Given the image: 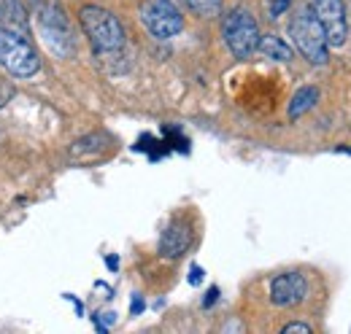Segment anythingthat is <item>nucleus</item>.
<instances>
[{
  "instance_id": "nucleus-1",
  "label": "nucleus",
  "mask_w": 351,
  "mask_h": 334,
  "mask_svg": "<svg viewBox=\"0 0 351 334\" xmlns=\"http://www.w3.org/2000/svg\"><path fill=\"white\" fill-rule=\"evenodd\" d=\"M79 22L97 54H108L125 46V27L111 11L100 5H84L79 11Z\"/></svg>"
},
{
  "instance_id": "nucleus-2",
  "label": "nucleus",
  "mask_w": 351,
  "mask_h": 334,
  "mask_svg": "<svg viewBox=\"0 0 351 334\" xmlns=\"http://www.w3.org/2000/svg\"><path fill=\"white\" fill-rule=\"evenodd\" d=\"M289 36H292V43L298 46V51L306 57L308 62H313V65H324L327 62V38H324V30H322V25H319V19H316V14L311 11V5L308 8H300L295 16H292V22H289Z\"/></svg>"
},
{
  "instance_id": "nucleus-3",
  "label": "nucleus",
  "mask_w": 351,
  "mask_h": 334,
  "mask_svg": "<svg viewBox=\"0 0 351 334\" xmlns=\"http://www.w3.org/2000/svg\"><path fill=\"white\" fill-rule=\"evenodd\" d=\"M0 62L16 79H30L41 70V57L30 46L27 36L0 27Z\"/></svg>"
},
{
  "instance_id": "nucleus-4",
  "label": "nucleus",
  "mask_w": 351,
  "mask_h": 334,
  "mask_svg": "<svg viewBox=\"0 0 351 334\" xmlns=\"http://www.w3.org/2000/svg\"><path fill=\"white\" fill-rule=\"evenodd\" d=\"M221 36H224V43L227 49L246 60L257 51V43H260V25L257 19L246 11V8H232L230 14H224L221 19Z\"/></svg>"
},
{
  "instance_id": "nucleus-5",
  "label": "nucleus",
  "mask_w": 351,
  "mask_h": 334,
  "mask_svg": "<svg viewBox=\"0 0 351 334\" xmlns=\"http://www.w3.org/2000/svg\"><path fill=\"white\" fill-rule=\"evenodd\" d=\"M36 22H38V33L44 43L60 57H68L73 51V38H71V27L68 19L62 14V8L54 0H44L41 5H36Z\"/></svg>"
},
{
  "instance_id": "nucleus-6",
  "label": "nucleus",
  "mask_w": 351,
  "mask_h": 334,
  "mask_svg": "<svg viewBox=\"0 0 351 334\" xmlns=\"http://www.w3.org/2000/svg\"><path fill=\"white\" fill-rule=\"evenodd\" d=\"M141 22L160 41H168V38H173V36H178L184 30V16L178 14V8H176L173 3H168V0H149V3H143L141 5Z\"/></svg>"
},
{
  "instance_id": "nucleus-7",
  "label": "nucleus",
  "mask_w": 351,
  "mask_h": 334,
  "mask_svg": "<svg viewBox=\"0 0 351 334\" xmlns=\"http://www.w3.org/2000/svg\"><path fill=\"white\" fill-rule=\"evenodd\" d=\"M311 11L316 14L324 38L330 49H343L349 38V25H346V8L343 0H311Z\"/></svg>"
},
{
  "instance_id": "nucleus-8",
  "label": "nucleus",
  "mask_w": 351,
  "mask_h": 334,
  "mask_svg": "<svg viewBox=\"0 0 351 334\" xmlns=\"http://www.w3.org/2000/svg\"><path fill=\"white\" fill-rule=\"evenodd\" d=\"M308 294V283L300 272H284L270 281V302L278 307H292L303 302Z\"/></svg>"
},
{
  "instance_id": "nucleus-9",
  "label": "nucleus",
  "mask_w": 351,
  "mask_h": 334,
  "mask_svg": "<svg viewBox=\"0 0 351 334\" xmlns=\"http://www.w3.org/2000/svg\"><path fill=\"white\" fill-rule=\"evenodd\" d=\"M189 243H192V227L186 221H173L160 237V256L162 259H178V256L186 253Z\"/></svg>"
},
{
  "instance_id": "nucleus-10",
  "label": "nucleus",
  "mask_w": 351,
  "mask_h": 334,
  "mask_svg": "<svg viewBox=\"0 0 351 334\" xmlns=\"http://www.w3.org/2000/svg\"><path fill=\"white\" fill-rule=\"evenodd\" d=\"M257 51L267 57V60H276V62H289L295 57L292 46L278 38V36H260V43H257Z\"/></svg>"
},
{
  "instance_id": "nucleus-11",
  "label": "nucleus",
  "mask_w": 351,
  "mask_h": 334,
  "mask_svg": "<svg viewBox=\"0 0 351 334\" xmlns=\"http://www.w3.org/2000/svg\"><path fill=\"white\" fill-rule=\"evenodd\" d=\"M316 103H319V89H316V86H300V89L292 94L287 114H289V119H300V116L308 114Z\"/></svg>"
},
{
  "instance_id": "nucleus-12",
  "label": "nucleus",
  "mask_w": 351,
  "mask_h": 334,
  "mask_svg": "<svg viewBox=\"0 0 351 334\" xmlns=\"http://www.w3.org/2000/svg\"><path fill=\"white\" fill-rule=\"evenodd\" d=\"M186 5L192 8V14H197V16H203V19L219 16L221 8H224L221 0H186Z\"/></svg>"
},
{
  "instance_id": "nucleus-13",
  "label": "nucleus",
  "mask_w": 351,
  "mask_h": 334,
  "mask_svg": "<svg viewBox=\"0 0 351 334\" xmlns=\"http://www.w3.org/2000/svg\"><path fill=\"white\" fill-rule=\"evenodd\" d=\"M265 3H267V14H270V19H278V16L287 14L289 5H292V0H265Z\"/></svg>"
},
{
  "instance_id": "nucleus-14",
  "label": "nucleus",
  "mask_w": 351,
  "mask_h": 334,
  "mask_svg": "<svg viewBox=\"0 0 351 334\" xmlns=\"http://www.w3.org/2000/svg\"><path fill=\"white\" fill-rule=\"evenodd\" d=\"M281 332H284V334H311L313 329H311L308 324H300V321H298V324H287Z\"/></svg>"
},
{
  "instance_id": "nucleus-15",
  "label": "nucleus",
  "mask_w": 351,
  "mask_h": 334,
  "mask_svg": "<svg viewBox=\"0 0 351 334\" xmlns=\"http://www.w3.org/2000/svg\"><path fill=\"white\" fill-rule=\"evenodd\" d=\"M200 281H203V270H200V267L195 264V267L189 270V283H192V286H197Z\"/></svg>"
},
{
  "instance_id": "nucleus-16",
  "label": "nucleus",
  "mask_w": 351,
  "mask_h": 334,
  "mask_svg": "<svg viewBox=\"0 0 351 334\" xmlns=\"http://www.w3.org/2000/svg\"><path fill=\"white\" fill-rule=\"evenodd\" d=\"M217 296H219V289H211V292H208V296H206V302H203V305H206V307H211V305L217 302Z\"/></svg>"
},
{
  "instance_id": "nucleus-17",
  "label": "nucleus",
  "mask_w": 351,
  "mask_h": 334,
  "mask_svg": "<svg viewBox=\"0 0 351 334\" xmlns=\"http://www.w3.org/2000/svg\"><path fill=\"white\" fill-rule=\"evenodd\" d=\"M141 310H143V299H141V296H135V299H132V316H138Z\"/></svg>"
},
{
  "instance_id": "nucleus-18",
  "label": "nucleus",
  "mask_w": 351,
  "mask_h": 334,
  "mask_svg": "<svg viewBox=\"0 0 351 334\" xmlns=\"http://www.w3.org/2000/svg\"><path fill=\"white\" fill-rule=\"evenodd\" d=\"M106 264H108L111 270H117V267H119V259H117V256H108V259H106Z\"/></svg>"
},
{
  "instance_id": "nucleus-19",
  "label": "nucleus",
  "mask_w": 351,
  "mask_h": 334,
  "mask_svg": "<svg viewBox=\"0 0 351 334\" xmlns=\"http://www.w3.org/2000/svg\"><path fill=\"white\" fill-rule=\"evenodd\" d=\"M168 3H173V5H176V0H168Z\"/></svg>"
}]
</instances>
